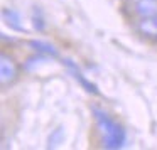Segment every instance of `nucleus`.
Segmentation results:
<instances>
[{
  "mask_svg": "<svg viewBox=\"0 0 157 150\" xmlns=\"http://www.w3.org/2000/svg\"><path fill=\"white\" fill-rule=\"evenodd\" d=\"M63 142H64V126H58V128H54L51 132V135H49L48 147L49 148H56V147H59Z\"/></svg>",
  "mask_w": 157,
  "mask_h": 150,
  "instance_id": "8",
  "label": "nucleus"
},
{
  "mask_svg": "<svg viewBox=\"0 0 157 150\" xmlns=\"http://www.w3.org/2000/svg\"><path fill=\"white\" fill-rule=\"evenodd\" d=\"M139 32L145 37L157 39V15L155 17H142L139 22Z\"/></svg>",
  "mask_w": 157,
  "mask_h": 150,
  "instance_id": "6",
  "label": "nucleus"
},
{
  "mask_svg": "<svg viewBox=\"0 0 157 150\" xmlns=\"http://www.w3.org/2000/svg\"><path fill=\"white\" fill-rule=\"evenodd\" d=\"M19 74V68L15 64V61L7 54L0 56V79H2V84H10L17 79Z\"/></svg>",
  "mask_w": 157,
  "mask_h": 150,
  "instance_id": "2",
  "label": "nucleus"
},
{
  "mask_svg": "<svg viewBox=\"0 0 157 150\" xmlns=\"http://www.w3.org/2000/svg\"><path fill=\"white\" fill-rule=\"evenodd\" d=\"M2 17H4V22L12 29V31H15V32H27L25 27H24V24H22L21 14H19L17 10H14V9H4V10H2Z\"/></svg>",
  "mask_w": 157,
  "mask_h": 150,
  "instance_id": "4",
  "label": "nucleus"
},
{
  "mask_svg": "<svg viewBox=\"0 0 157 150\" xmlns=\"http://www.w3.org/2000/svg\"><path fill=\"white\" fill-rule=\"evenodd\" d=\"M29 46H31L37 54H44V56H49V58H56V56H58V49H56L51 42L41 41V39H31V41H29Z\"/></svg>",
  "mask_w": 157,
  "mask_h": 150,
  "instance_id": "7",
  "label": "nucleus"
},
{
  "mask_svg": "<svg viewBox=\"0 0 157 150\" xmlns=\"http://www.w3.org/2000/svg\"><path fill=\"white\" fill-rule=\"evenodd\" d=\"M42 62H48V59L44 58V54H39V56H34V58H29L27 62L24 64V68H25V71H34Z\"/></svg>",
  "mask_w": 157,
  "mask_h": 150,
  "instance_id": "10",
  "label": "nucleus"
},
{
  "mask_svg": "<svg viewBox=\"0 0 157 150\" xmlns=\"http://www.w3.org/2000/svg\"><path fill=\"white\" fill-rule=\"evenodd\" d=\"M63 62H64V66H68V69L73 73V76L76 78V81H79V83H81V86L86 89V91H88V93H91V95H100L98 86H96L95 83H91V81H90V79L86 78V76L83 74L81 71H79V68L75 64V62H73V61H69V59H63Z\"/></svg>",
  "mask_w": 157,
  "mask_h": 150,
  "instance_id": "3",
  "label": "nucleus"
},
{
  "mask_svg": "<svg viewBox=\"0 0 157 150\" xmlns=\"http://www.w3.org/2000/svg\"><path fill=\"white\" fill-rule=\"evenodd\" d=\"M135 12L140 17H155L157 0H135Z\"/></svg>",
  "mask_w": 157,
  "mask_h": 150,
  "instance_id": "5",
  "label": "nucleus"
},
{
  "mask_svg": "<svg viewBox=\"0 0 157 150\" xmlns=\"http://www.w3.org/2000/svg\"><path fill=\"white\" fill-rule=\"evenodd\" d=\"M93 116H95L96 126H98L100 137H101V143L105 148L108 150H117L122 148L127 142V133L123 130L122 125H118L117 122H113L103 110L93 108Z\"/></svg>",
  "mask_w": 157,
  "mask_h": 150,
  "instance_id": "1",
  "label": "nucleus"
},
{
  "mask_svg": "<svg viewBox=\"0 0 157 150\" xmlns=\"http://www.w3.org/2000/svg\"><path fill=\"white\" fill-rule=\"evenodd\" d=\"M32 25H34V29L39 32H42L46 27L44 17H42V10L39 7H34V10H32Z\"/></svg>",
  "mask_w": 157,
  "mask_h": 150,
  "instance_id": "9",
  "label": "nucleus"
}]
</instances>
